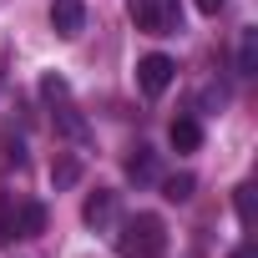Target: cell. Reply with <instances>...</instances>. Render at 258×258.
Segmentation results:
<instances>
[{
	"label": "cell",
	"mask_w": 258,
	"mask_h": 258,
	"mask_svg": "<svg viewBox=\"0 0 258 258\" xmlns=\"http://www.w3.org/2000/svg\"><path fill=\"white\" fill-rule=\"evenodd\" d=\"M132 21H137V31H147V36H172L177 11H172V0H132Z\"/></svg>",
	"instance_id": "3"
},
{
	"label": "cell",
	"mask_w": 258,
	"mask_h": 258,
	"mask_svg": "<svg viewBox=\"0 0 258 258\" xmlns=\"http://www.w3.org/2000/svg\"><path fill=\"white\" fill-rule=\"evenodd\" d=\"M167 142H172L177 152H198V147H203V126H198V116H177L172 132H167Z\"/></svg>",
	"instance_id": "7"
},
{
	"label": "cell",
	"mask_w": 258,
	"mask_h": 258,
	"mask_svg": "<svg viewBox=\"0 0 258 258\" xmlns=\"http://www.w3.org/2000/svg\"><path fill=\"white\" fill-rule=\"evenodd\" d=\"M116 253L121 258H162L167 253V228L157 213H137V218H126L121 233H116Z\"/></svg>",
	"instance_id": "1"
},
{
	"label": "cell",
	"mask_w": 258,
	"mask_h": 258,
	"mask_svg": "<svg viewBox=\"0 0 258 258\" xmlns=\"http://www.w3.org/2000/svg\"><path fill=\"white\" fill-rule=\"evenodd\" d=\"M192 6H198L203 16H218V11H223V0H192Z\"/></svg>",
	"instance_id": "14"
},
{
	"label": "cell",
	"mask_w": 258,
	"mask_h": 258,
	"mask_svg": "<svg viewBox=\"0 0 258 258\" xmlns=\"http://www.w3.org/2000/svg\"><path fill=\"white\" fill-rule=\"evenodd\" d=\"M228 258H258V248H253V243H238V248H233Z\"/></svg>",
	"instance_id": "15"
},
{
	"label": "cell",
	"mask_w": 258,
	"mask_h": 258,
	"mask_svg": "<svg viewBox=\"0 0 258 258\" xmlns=\"http://www.w3.org/2000/svg\"><path fill=\"white\" fill-rule=\"evenodd\" d=\"M192 187H198V177H192V172H172V177L162 182V198H167V203H187V198H192Z\"/></svg>",
	"instance_id": "11"
},
{
	"label": "cell",
	"mask_w": 258,
	"mask_h": 258,
	"mask_svg": "<svg viewBox=\"0 0 258 258\" xmlns=\"http://www.w3.org/2000/svg\"><path fill=\"white\" fill-rule=\"evenodd\" d=\"M6 213H11L16 238H36V233H46V208H41V203H16V208H6Z\"/></svg>",
	"instance_id": "6"
},
{
	"label": "cell",
	"mask_w": 258,
	"mask_h": 258,
	"mask_svg": "<svg viewBox=\"0 0 258 258\" xmlns=\"http://www.w3.org/2000/svg\"><path fill=\"white\" fill-rule=\"evenodd\" d=\"M81 218H86V228H106V223L116 218V192H111V187H96V192L81 203Z\"/></svg>",
	"instance_id": "5"
},
{
	"label": "cell",
	"mask_w": 258,
	"mask_h": 258,
	"mask_svg": "<svg viewBox=\"0 0 258 258\" xmlns=\"http://www.w3.org/2000/svg\"><path fill=\"white\" fill-rule=\"evenodd\" d=\"M233 208H238V218H243V228H253V187L243 182L238 192H233Z\"/></svg>",
	"instance_id": "12"
},
{
	"label": "cell",
	"mask_w": 258,
	"mask_h": 258,
	"mask_svg": "<svg viewBox=\"0 0 258 258\" xmlns=\"http://www.w3.org/2000/svg\"><path fill=\"white\" fill-rule=\"evenodd\" d=\"M51 31L61 41H76L86 31V6L81 0H51Z\"/></svg>",
	"instance_id": "4"
},
{
	"label": "cell",
	"mask_w": 258,
	"mask_h": 258,
	"mask_svg": "<svg viewBox=\"0 0 258 258\" xmlns=\"http://www.w3.org/2000/svg\"><path fill=\"white\" fill-rule=\"evenodd\" d=\"M76 182H81V162H76L71 152H61V157L51 162V187L66 192V187H76Z\"/></svg>",
	"instance_id": "9"
},
{
	"label": "cell",
	"mask_w": 258,
	"mask_h": 258,
	"mask_svg": "<svg viewBox=\"0 0 258 258\" xmlns=\"http://www.w3.org/2000/svg\"><path fill=\"white\" fill-rule=\"evenodd\" d=\"M258 71V31H243L238 36V76H253Z\"/></svg>",
	"instance_id": "10"
},
{
	"label": "cell",
	"mask_w": 258,
	"mask_h": 258,
	"mask_svg": "<svg viewBox=\"0 0 258 258\" xmlns=\"http://www.w3.org/2000/svg\"><path fill=\"white\" fill-rule=\"evenodd\" d=\"M172 76H177V61L162 56V51H147V56L137 61V86H142L147 96H162V91L172 86Z\"/></svg>",
	"instance_id": "2"
},
{
	"label": "cell",
	"mask_w": 258,
	"mask_h": 258,
	"mask_svg": "<svg viewBox=\"0 0 258 258\" xmlns=\"http://www.w3.org/2000/svg\"><path fill=\"white\" fill-rule=\"evenodd\" d=\"M41 96L46 101H66V81L61 76H41Z\"/></svg>",
	"instance_id": "13"
},
{
	"label": "cell",
	"mask_w": 258,
	"mask_h": 258,
	"mask_svg": "<svg viewBox=\"0 0 258 258\" xmlns=\"http://www.w3.org/2000/svg\"><path fill=\"white\" fill-rule=\"evenodd\" d=\"M126 177H132V182H157V152L137 147L132 157H126Z\"/></svg>",
	"instance_id": "8"
}]
</instances>
